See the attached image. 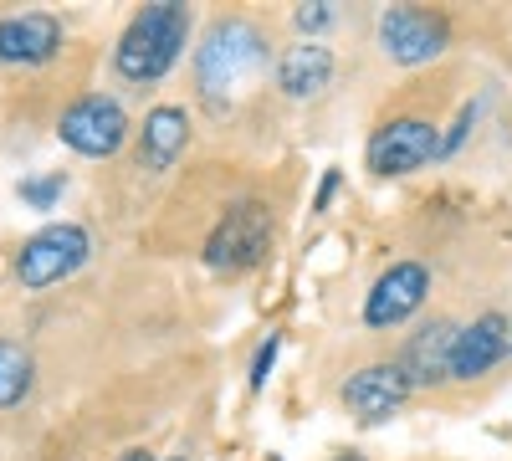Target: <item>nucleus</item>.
I'll return each instance as SVG.
<instances>
[{"instance_id": "4", "label": "nucleus", "mask_w": 512, "mask_h": 461, "mask_svg": "<svg viewBox=\"0 0 512 461\" xmlns=\"http://www.w3.org/2000/svg\"><path fill=\"white\" fill-rule=\"evenodd\" d=\"M431 159H441V129L425 113H395L384 118L364 144V164L374 180H405L425 170Z\"/></svg>"}, {"instance_id": "17", "label": "nucleus", "mask_w": 512, "mask_h": 461, "mask_svg": "<svg viewBox=\"0 0 512 461\" xmlns=\"http://www.w3.org/2000/svg\"><path fill=\"white\" fill-rule=\"evenodd\" d=\"M277 354H282V333H267V339L256 344V354H251V374H246L251 390H267L272 369H277Z\"/></svg>"}, {"instance_id": "20", "label": "nucleus", "mask_w": 512, "mask_h": 461, "mask_svg": "<svg viewBox=\"0 0 512 461\" xmlns=\"http://www.w3.org/2000/svg\"><path fill=\"white\" fill-rule=\"evenodd\" d=\"M338 185H344V175H338V170H328L323 180H318V195H313V211L323 216L328 211V205H333V195H338Z\"/></svg>"}, {"instance_id": "1", "label": "nucleus", "mask_w": 512, "mask_h": 461, "mask_svg": "<svg viewBox=\"0 0 512 461\" xmlns=\"http://www.w3.org/2000/svg\"><path fill=\"white\" fill-rule=\"evenodd\" d=\"M267 67H277L267 31L246 16H221L205 26L195 47V98L205 103V113L221 118L267 77Z\"/></svg>"}, {"instance_id": "2", "label": "nucleus", "mask_w": 512, "mask_h": 461, "mask_svg": "<svg viewBox=\"0 0 512 461\" xmlns=\"http://www.w3.org/2000/svg\"><path fill=\"white\" fill-rule=\"evenodd\" d=\"M190 21L195 16L180 0H154V6L134 11V21L123 26L118 47H113V72L128 88H154V82L169 77V67L185 57Z\"/></svg>"}, {"instance_id": "6", "label": "nucleus", "mask_w": 512, "mask_h": 461, "mask_svg": "<svg viewBox=\"0 0 512 461\" xmlns=\"http://www.w3.org/2000/svg\"><path fill=\"white\" fill-rule=\"evenodd\" d=\"M374 41H379L384 62L425 67V62H436L451 47V21L441 11H431V6H390V11H379Z\"/></svg>"}, {"instance_id": "8", "label": "nucleus", "mask_w": 512, "mask_h": 461, "mask_svg": "<svg viewBox=\"0 0 512 461\" xmlns=\"http://www.w3.org/2000/svg\"><path fill=\"white\" fill-rule=\"evenodd\" d=\"M415 385H410V374L400 359H369L359 364L344 390H338V400H344V410L354 415L359 426H384V421H395V415L410 405Z\"/></svg>"}, {"instance_id": "18", "label": "nucleus", "mask_w": 512, "mask_h": 461, "mask_svg": "<svg viewBox=\"0 0 512 461\" xmlns=\"http://www.w3.org/2000/svg\"><path fill=\"white\" fill-rule=\"evenodd\" d=\"M333 21H338L333 0H318V6H297V11H292V26L303 31V41H318V31H328Z\"/></svg>"}, {"instance_id": "11", "label": "nucleus", "mask_w": 512, "mask_h": 461, "mask_svg": "<svg viewBox=\"0 0 512 461\" xmlns=\"http://www.w3.org/2000/svg\"><path fill=\"white\" fill-rule=\"evenodd\" d=\"M333 72H338V57H333L328 41H292V47L277 52V67H272L277 93H282L287 103H313V98H323V93L333 88Z\"/></svg>"}, {"instance_id": "22", "label": "nucleus", "mask_w": 512, "mask_h": 461, "mask_svg": "<svg viewBox=\"0 0 512 461\" xmlns=\"http://www.w3.org/2000/svg\"><path fill=\"white\" fill-rule=\"evenodd\" d=\"M123 461H154V456H149V451H128Z\"/></svg>"}, {"instance_id": "21", "label": "nucleus", "mask_w": 512, "mask_h": 461, "mask_svg": "<svg viewBox=\"0 0 512 461\" xmlns=\"http://www.w3.org/2000/svg\"><path fill=\"white\" fill-rule=\"evenodd\" d=\"M333 461H369V456H364V451H338Z\"/></svg>"}, {"instance_id": "14", "label": "nucleus", "mask_w": 512, "mask_h": 461, "mask_svg": "<svg viewBox=\"0 0 512 461\" xmlns=\"http://www.w3.org/2000/svg\"><path fill=\"white\" fill-rule=\"evenodd\" d=\"M190 149V113L180 103H159L144 113V129H139V170L149 175H169Z\"/></svg>"}, {"instance_id": "16", "label": "nucleus", "mask_w": 512, "mask_h": 461, "mask_svg": "<svg viewBox=\"0 0 512 461\" xmlns=\"http://www.w3.org/2000/svg\"><path fill=\"white\" fill-rule=\"evenodd\" d=\"M62 190H67V175H62V170H47V175H26V180L16 185V195L31 205V211H52V205L62 200Z\"/></svg>"}, {"instance_id": "19", "label": "nucleus", "mask_w": 512, "mask_h": 461, "mask_svg": "<svg viewBox=\"0 0 512 461\" xmlns=\"http://www.w3.org/2000/svg\"><path fill=\"white\" fill-rule=\"evenodd\" d=\"M477 118H482V103H466L461 113H456V123H451V134H441V159H451L466 139H472V129H477Z\"/></svg>"}, {"instance_id": "9", "label": "nucleus", "mask_w": 512, "mask_h": 461, "mask_svg": "<svg viewBox=\"0 0 512 461\" xmlns=\"http://www.w3.org/2000/svg\"><path fill=\"white\" fill-rule=\"evenodd\" d=\"M425 298H431V267L410 262V257L405 262H390V267L374 277V287L364 292V328L390 333V328L410 323L425 308Z\"/></svg>"}, {"instance_id": "13", "label": "nucleus", "mask_w": 512, "mask_h": 461, "mask_svg": "<svg viewBox=\"0 0 512 461\" xmlns=\"http://www.w3.org/2000/svg\"><path fill=\"white\" fill-rule=\"evenodd\" d=\"M456 318H431L410 333V344L400 349V364L410 374L415 390H436L451 385V349H456Z\"/></svg>"}, {"instance_id": "15", "label": "nucleus", "mask_w": 512, "mask_h": 461, "mask_svg": "<svg viewBox=\"0 0 512 461\" xmlns=\"http://www.w3.org/2000/svg\"><path fill=\"white\" fill-rule=\"evenodd\" d=\"M36 385V359L21 339H0V410H16Z\"/></svg>"}, {"instance_id": "12", "label": "nucleus", "mask_w": 512, "mask_h": 461, "mask_svg": "<svg viewBox=\"0 0 512 461\" xmlns=\"http://www.w3.org/2000/svg\"><path fill=\"white\" fill-rule=\"evenodd\" d=\"M62 52V21L52 11L0 16V67H41Z\"/></svg>"}, {"instance_id": "23", "label": "nucleus", "mask_w": 512, "mask_h": 461, "mask_svg": "<svg viewBox=\"0 0 512 461\" xmlns=\"http://www.w3.org/2000/svg\"><path fill=\"white\" fill-rule=\"evenodd\" d=\"M169 461H190V456H169Z\"/></svg>"}, {"instance_id": "7", "label": "nucleus", "mask_w": 512, "mask_h": 461, "mask_svg": "<svg viewBox=\"0 0 512 461\" xmlns=\"http://www.w3.org/2000/svg\"><path fill=\"white\" fill-rule=\"evenodd\" d=\"M128 134H134V123L113 93H82L57 118V139L82 159H113L128 144Z\"/></svg>"}, {"instance_id": "10", "label": "nucleus", "mask_w": 512, "mask_h": 461, "mask_svg": "<svg viewBox=\"0 0 512 461\" xmlns=\"http://www.w3.org/2000/svg\"><path fill=\"white\" fill-rule=\"evenodd\" d=\"M512 354V328L502 313H477L472 323L456 328V349H451V385H477Z\"/></svg>"}, {"instance_id": "3", "label": "nucleus", "mask_w": 512, "mask_h": 461, "mask_svg": "<svg viewBox=\"0 0 512 461\" xmlns=\"http://www.w3.org/2000/svg\"><path fill=\"white\" fill-rule=\"evenodd\" d=\"M93 257V236L88 226H77V221H52V226H41L21 241L16 251V282L26 292H47L57 282H67L72 272H82Z\"/></svg>"}, {"instance_id": "5", "label": "nucleus", "mask_w": 512, "mask_h": 461, "mask_svg": "<svg viewBox=\"0 0 512 461\" xmlns=\"http://www.w3.org/2000/svg\"><path fill=\"white\" fill-rule=\"evenodd\" d=\"M272 231H277V221H272V211L262 200H236L205 241V267L226 272V277H241L251 267H262L267 251H272Z\"/></svg>"}]
</instances>
